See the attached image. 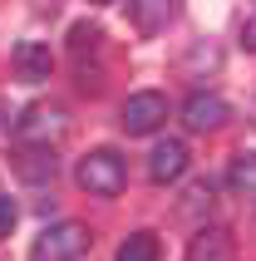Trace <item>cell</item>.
I'll list each match as a JSON object with an SVG mask.
<instances>
[{
	"instance_id": "cell-15",
	"label": "cell",
	"mask_w": 256,
	"mask_h": 261,
	"mask_svg": "<svg viewBox=\"0 0 256 261\" xmlns=\"http://www.w3.org/2000/svg\"><path fill=\"white\" fill-rule=\"evenodd\" d=\"M251 123H256V103H251Z\"/></svg>"
},
{
	"instance_id": "cell-4",
	"label": "cell",
	"mask_w": 256,
	"mask_h": 261,
	"mask_svg": "<svg viewBox=\"0 0 256 261\" xmlns=\"http://www.w3.org/2000/svg\"><path fill=\"white\" fill-rule=\"evenodd\" d=\"M10 173L20 177V182H30V188H44V182H55L59 158H55V148H40V143H15V153H10Z\"/></svg>"
},
{
	"instance_id": "cell-2",
	"label": "cell",
	"mask_w": 256,
	"mask_h": 261,
	"mask_svg": "<svg viewBox=\"0 0 256 261\" xmlns=\"http://www.w3.org/2000/svg\"><path fill=\"white\" fill-rule=\"evenodd\" d=\"M74 177H79V188L94 192V197H118V192L128 188V163L118 158L114 148H99V153L79 158Z\"/></svg>"
},
{
	"instance_id": "cell-5",
	"label": "cell",
	"mask_w": 256,
	"mask_h": 261,
	"mask_svg": "<svg viewBox=\"0 0 256 261\" xmlns=\"http://www.w3.org/2000/svg\"><path fill=\"white\" fill-rule=\"evenodd\" d=\"M168 118V99L158 94V89H143V94H128L123 103V128L133 133V138H143V133H158V123Z\"/></svg>"
},
{
	"instance_id": "cell-13",
	"label": "cell",
	"mask_w": 256,
	"mask_h": 261,
	"mask_svg": "<svg viewBox=\"0 0 256 261\" xmlns=\"http://www.w3.org/2000/svg\"><path fill=\"white\" fill-rule=\"evenodd\" d=\"M15 217H20V207H15L10 197L0 192V237H10V232H15Z\"/></svg>"
},
{
	"instance_id": "cell-10",
	"label": "cell",
	"mask_w": 256,
	"mask_h": 261,
	"mask_svg": "<svg viewBox=\"0 0 256 261\" xmlns=\"http://www.w3.org/2000/svg\"><path fill=\"white\" fill-rule=\"evenodd\" d=\"M128 10H133V25H138L143 35H158V30L172 20L177 0H128Z\"/></svg>"
},
{
	"instance_id": "cell-16",
	"label": "cell",
	"mask_w": 256,
	"mask_h": 261,
	"mask_svg": "<svg viewBox=\"0 0 256 261\" xmlns=\"http://www.w3.org/2000/svg\"><path fill=\"white\" fill-rule=\"evenodd\" d=\"M99 5H104V0H99Z\"/></svg>"
},
{
	"instance_id": "cell-12",
	"label": "cell",
	"mask_w": 256,
	"mask_h": 261,
	"mask_svg": "<svg viewBox=\"0 0 256 261\" xmlns=\"http://www.w3.org/2000/svg\"><path fill=\"white\" fill-rule=\"evenodd\" d=\"M227 182H232V188H242V192H256V153H246V158L232 163Z\"/></svg>"
},
{
	"instance_id": "cell-3",
	"label": "cell",
	"mask_w": 256,
	"mask_h": 261,
	"mask_svg": "<svg viewBox=\"0 0 256 261\" xmlns=\"http://www.w3.org/2000/svg\"><path fill=\"white\" fill-rule=\"evenodd\" d=\"M69 133V114L59 103H30L15 118V143H40V148H59Z\"/></svg>"
},
{
	"instance_id": "cell-9",
	"label": "cell",
	"mask_w": 256,
	"mask_h": 261,
	"mask_svg": "<svg viewBox=\"0 0 256 261\" xmlns=\"http://www.w3.org/2000/svg\"><path fill=\"white\" fill-rule=\"evenodd\" d=\"M237 247H232L227 227H197L192 242H187V261H232Z\"/></svg>"
},
{
	"instance_id": "cell-1",
	"label": "cell",
	"mask_w": 256,
	"mask_h": 261,
	"mask_svg": "<svg viewBox=\"0 0 256 261\" xmlns=\"http://www.w3.org/2000/svg\"><path fill=\"white\" fill-rule=\"evenodd\" d=\"M94 247V232L84 222H49L35 247H30V261H79L84 251Z\"/></svg>"
},
{
	"instance_id": "cell-8",
	"label": "cell",
	"mask_w": 256,
	"mask_h": 261,
	"mask_svg": "<svg viewBox=\"0 0 256 261\" xmlns=\"http://www.w3.org/2000/svg\"><path fill=\"white\" fill-rule=\"evenodd\" d=\"M15 79L20 84H44L49 79V69H55V55H49V44H35V40H25V44H15Z\"/></svg>"
},
{
	"instance_id": "cell-6",
	"label": "cell",
	"mask_w": 256,
	"mask_h": 261,
	"mask_svg": "<svg viewBox=\"0 0 256 261\" xmlns=\"http://www.w3.org/2000/svg\"><path fill=\"white\" fill-rule=\"evenodd\" d=\"M227 118H232V109H227L222 94H192V99L183 103V123L192 133H217Z\"/></svg>"
},
{
	"instance_id": "cell-11",
	"label": "cell",
	"mask_w": 256,
	"mask_h": 261,
	"mask_svg": "<svg viewBox=\"0 0 256 261\" xmlns=\"http://www.w3.org/2000/svg\"><path fill=\"white\" fill-rule=\"evenodd\" d=\"M158 256H163L158 232H128L118 242V261H158Z\"/></svg>"
},
{
	"instance_id": "cell-14",
	"label": "cell",
	"mask_w": 256,
	"mask_h": 261,
	"mask_svg": "<svg viewBox=\"0 0 256 261\" xmlns=\"http://www.w3.org/2000/svg\"><path fill=\"white\" fill-rule=\"evenodd\" d=\"M242 49H251V55H256V15L242 25Z\"/></svg>"
},
{
	"instance_id": "cell-7",
	"label": "cell",
	"mask_w": 256,
	"mask_h": 261,
	"mask_svg": "<svg viewBox=\"0 0 256 261\" xmlns=\"http://www.w3.org/2000/svg\"><path fill=\"white\" fill-rule=\"evenodd\" d=\"M187 163H192V153H187L183 138H163V143L153 148V158H148V177L168 188V182H177V177L187 173Z\"/></svg>"
}]
</instances>
